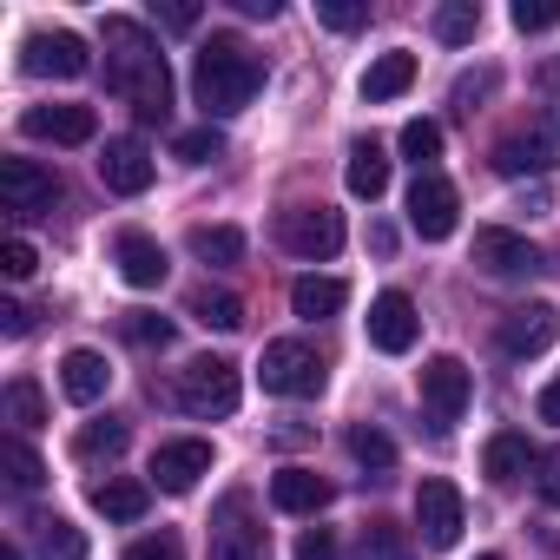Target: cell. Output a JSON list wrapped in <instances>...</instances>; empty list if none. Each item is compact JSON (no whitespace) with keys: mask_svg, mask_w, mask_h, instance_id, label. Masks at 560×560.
<instances>
[{"mask_svg":"<svg viewBox=\"0 0 560 560\" xmlns=\"http://www.w3.org/2000/svg\"><path fill=\"white\" fill-rule=\"evenodd\" d=\"M106 93L132 100L145 126H165L172 113V73H165V54L152 47V34L126 14H106Z\"/></svg>","mask_w":560,"mask_h":560,"instance_id":"6da1fadb","label":"cell"},{"mask_svg":"<svg viewBox=\"0 0 560 560\" xmlns=\"http://www.w3.org/2000/svg\"><path fill=\"white\" fill-rule=\"evenodd\" d=\"M191 93H198V106H205V126H211V119H231V113H244V106L264 93V60H257L237 34H211V40L198 47Z\"/></svg>","mask_w":560,"mask_h":560,"instance_id":"7a4b0ae2","label":"cell"},{"mask_svg":"<svg viewBox=\"0 0 560 560\" xmlns=\"http://www.w3.org/2000/svg\"><path fill=\"white\" fill-rule=\"evenodd\" d=\"M237 396H244V383H237V363H224V357H198V363H185L178 383H172V402H178L185 416H198V422L231 416Z\"/></svg>","mask_w":560,"mask_h":560,"instance_id":"3957f363","label":"cell"},{"mask_svg":"<svg viewBox=\"0 0 560 560\" xmlns=\"http://www.w3.org/2000/svg\"><path fill=\"white\" fill-rule=\"evenodd\" d=\"M257 383H264L270 396H317V389H324V357H317L311 343H298V337L264 343V357H257Z\"/></svg>","mask_w":560,"mask_h":560,"instance_id":"277c9868","label":"cell"},{"mask_svg":"<svg viewBox=\"0 0 560 560\" xmlns=\"http://www.w3.org/2000/svg\"><path fill=\"white\" fill-rule=\"evenodd\" d=\"M277 244L291 257H304V264L337 257L343 250V218L330 205H291V211H277Z\"/></svg>","mask_w":560,"mask_h":560,"instance_id":"5b68a950","label":"cell"},{"mask_svg":"<svg viewBox=\"0 0 560 560\" xmlns=\"http://www.w3.org/2000/svg\"><path fill=\"white\" fill-rule=\"evenodd\" d=\"M553 159H560V126H553L547 113L494 145V172H501V178H547Z\"/></svg>","mask_w":560,"mask_h":560,"instance_id":"8992f818","label":"cell"},{"mask_svg":"<svg viewBox=\"0 0 560 560\" xmlns=\"http://www.w3.org/2000/svg\"><path fill=\"white\" fill-rule=\"evenodd\" d=\"M416 389H422L429 422H435V429H455V422H462V409H468V396H475V376H468V363H462V357H429V363H422V376H416Z\"/></svg>","mask_w":560,"mask_h":560,"instance_id":"52a82bcc","label":"cell"},{"mask_svg":"<svg viewBox=\"0 0 560 560\" xmlns=\"http://www.w3.org/2000/svg\"><path fill=\"white\" fill-rule=\"evenodd\" d=\"M60 198V178L40 159H0V211L14 218H47Z\"/></svg>","mask_w":560,"mask_h":560,"instance_id":"ba28073f","label":"cell"},{"mask_svg":"<svg viewBox=\"0 0 560 560\" xmlns=\"http://www.w3.org/2000/svg\"><path fill=\"white\" fill-rule=\"evenodd\" d=\"M205 560H270V534L250 521L244 494H224V508L211 514V553Z\"/></svg>","mask_w":560,"mask_h":560,"instance_id":"9c48e42d","label":"cell"},{"mask_svg":"<svg viewBox=\"0 0 560 560\" xmlns=\"http://www.w3.org/2000/svg\"><path fill=\"white\" fill-rule=\"evenodd\" d=\"M21 67H27L34 80H80V73L93 67V54H86V40H80V34L54 27V34H27Z\"/></svg>","mask_w":560,"mask_h":560,"instance_id":"30bf717a","label":"cell"},{"mask_svg":"<svg viewBox=\"0 0 560 560\" xmlns=\"http://www.w3.org/2000/svg\"><path fill=\"white\" fill-rule=\"evenodd\" d=\"M409 224H416V237L442 244V237L462 224V198H455V185L435 178V172H422V178L409 185Z\"/></svg>","mask_w":560,"mask_h":560,"instance_id":"8fae6325","label":"cell"},{"mask_svg":"<svg viewBox=\"0 0 560 560\" xmlns=\"http://www.w3.org/2000/svg\"><path fill=\"white\" fill-rule=\"evenodd\" d=\"M462 488L455 481H442V475H429L422 488H416V527H422V540L429 547H455L462 540Z\"/></svg>","mask_w":560,"mask_h":560,"instance_id":"7c38bea8","label":"cell"},{"mask_svg":"<svg viewBox=\"0 0 560 560\" xmlns=\"http://www.w3.org/2000/svg\"><path fill=\"white\" fill-rule=\"evenodd\" d=\"M152 178H159V159L145 152V139H106V152H100V185L106 191L139 198Z\"/></svg>","mask_w":560,"mask_h":560,"instance_id":"4fadbf2b","label":"cell"},{"mask_svg":"<svg viewBox=\"0 0 560 560\" xmlns=\"http://www.w3.org/2000/svg\"><path fill=\"white\" fill-rule=\"evenodd\" d=\"M416 337H422L416 304H409L402 291H383V298L370 304V350H383V357H409Z\"/></svg>","mask_w":560,"mask_h":560,"instance_id":"5bb4252c","label":"cell"},{"mask_svg":"<svg viewBox=\"0 0 560 560\" xmlns=\"http://www.w3.org/2000/svg\"><path fill=\"white\" fill-rule=\"evenodd\" d=\"M475 264H481L488 277H534V270H540V250H534L521 231L481 224V231H475Z\"/></svg>","mask_w":560,"mask_h":560,"instance_id":"9a60e30c","label":"cell"},{"mask_svg":"<svg viewBox=\"0 0 560 560\" xmlns=\"http://www.w3.org/2000/svg\"><path fill=\"white\" fill-rule=\"evenodd\" d=\"M205 475H211V442H198V435H185V442H159V455H152V481H159L165 494H191Z\"/></svg>","mask_w":560,"mask_h":560,"instance_id":"2e32d148","label":"cell"},{"mask_svg":"<svg viewBox=\"0 0 560 560\" xmlns=\"http://www.w3.org/2000/svg\"><path fill=\"white\" fill-rule=\"evenodd\" d=\"M113 264H119V277L132 291H159L165 277H172V257H165V244L159 237H145V231H119V244H113Z\"/></svg>","mask_w":560,"mask_h":560,"instance_id":"e0dca14e","label":"cell"},{"mask_svg":"<svg viewBox=\"0 0 560 560\" xmlns=\"http://www.w3.org/2000/svg\"><path fill=\"white\" fill-rule=\"evenodd\" d=\"M21 132L27 139H54V145H93L100 113L93 106H27L21 113Z\"/></svg>","mask_w":560,"mask_h":560,"instance_id":"ac0fdd59","label":"cell"},{"mask_svg":"<svg viewBox=\"0 0 560 560\" xmlns=\"http://www.w3.org/2000/svg\"><path fill=\"white\" fill-rule=\"evenodd\" d=\"M553 337H560V311H553V304H521V311L501 317V350H508L514 363L540 357Z\"/></svg>","mask_w":560,"mask_h":560,"instance_id":"d6986e66","label":"cell"},{"mask_svg":"<svg viewBox=\"0 0 560 560\" xmlns=\"http://www.w3.org/2000/svg\"><path fill=\"white\" fill-rule=\"evenodd\" d=\"M330 481L317 475V468H277L270 475V501L284 508V514H317V508H330Z\"/></svg>","mask_w":560,"mask_h":560,"instance_id":"ffe728a7","label":"cell"},{"mask_svg":"<svg viewBox=\"0 0 560 560\" xmlns=\"http://www.w3.org/2000/svg\"><path fill=\"white\" fill-rule=\"evenodd\" d=\"M106 383H113V370H106V357L100 350H67L60 357V389H67V402H100L106 396Z\"/></svg>","mask_w":560,"mask_h":560,"instance_id":"44dd1931","label":"cell"},{"mask_svg":"<svg viewBox=\"0 0 560 560\" xmlns=\"http://www.w3.org/2000/svg\"><path fill=\"white\" fill-rule=\"evenodd\" d=\"M409 86H416V54H402V47H396V54H376L370 73H363V100H370V106L402 100Z\"/></svg>","mask_w":560,"mask_h":560,"instance_id":"7402d4cb","label":"cell"},{"mask_svg":"<svg viewBox=\"0 0 560 560\" xmlns=\"http://www.w3.org/2000/svg\"><path fill=\"white\" fill-rule=\"evenodd\" d=\"M534 468V448H527V435L521 429H501L488 448H481V475L494 481V488H508V481H521Z\"/></svg>","mask_w":560,"mask_h":560,"instance_id":"603a6c76","label":"cell"},{"mask_svg":"<svg viewBox=\"0 0 560 560\" xmlns=\"http://www.w3.org/2000/svg\"><path fill=\"white\" fill-rule=\"evenodd\" d=\"M343 304H350V284H343V277H298V284H291V311H298L304 324L337 317Z\"/></svg>","mask_w":560,"mask_h":560,"instance_id":"cb8c5ba5","label":"cell"},{"mask_svg":"<svg viewBox=\"0 0 560 560\" xmlns=\"http://www.w3.org/2000/svg\"><path fill=\"white\" fill-rule=\"evenodd\" d=\"M343 185H350V198H370V205L389 191V159H383L376 139H357V145H350V172H343Z\"/></svg>","mask_w":560,"mask_h":560,"instance_id":"d4e9b609","label":"cell"},{"mask_svg":"<svg viewBox=\"0 0 560 560\" xmlns=\"http://www.w3.org/2000/svg\"><path fill=\"white\" fill-rule=\"evenodd\" d=\"M93 508L106 521H139L152 508V488L145 481H126V475H106V481H93Z\"/></svg>","mask_w":560,"mask_h":560,"instance_id":"484cf974","label":"cell"},{"mask_svg":"<svg viewBox=\"0 0 560 560\" xmlns=\"http://www.w3.org/2000/svg\"><path fill=\"white\" fill-rule=\"evenodd\" d=\"M191 257L211 264V270H231V264H244V231L237 224H198L191 231Z\"/></svg>","mask_w":560,"mask_h":560,"instance_id":"4316f807","label":"cell"},{"mask_svg":"<svg viewBox=\"0 0 560 560\" xmlns=\"http://www.w3.org/2000/svg\"><path fill=\"white\" fill-rule=\"evenodd\" d=\"M357 560H416V547L396 521H370L363 540H357Z\"/></svg>","mask_w":560,"mask_h":560,"instance_id":"83f0119b","label":"cell"},{"mask_svg":"<svg viewBox=\"0 0 560 560\" xmlns=\"http://www.w3.org/2000/svg\"><path fill=\"white\" fill-rule=\"evenodd\" d=\"M481 34V8L475 0H448V8H435V40L442 47H468Z\"/></svg>","mask_w":560,"mask_h":560,"instance_id":"f1b7e54d","label":"cell"},{"mask_svg":"<svg viewBox=\"0 0 560 560\" xmlns=\"http://www.w3.org/2000/svg\"><path fill=\"white\" fill-rule=\"evenodd\" d=\"M191 317H198L205 330H237V324H244V298H231V291H211V284H205V291L191 298Z\"/></svg>","mask_w":560,"mask_h":560,"instance_id":"f546056e","label":"cell"},{"mask_svg":"<svg viewBox=\"0 0 560 560\" xmlns=\"http://www.w3.org/2000/svg\"><path fill=\"white\" fill-rule=\"evenodd\" d=\"M126 442H132V435H126V422H113V416H106V422H86V429L73 435V448H80L86 462H113V455H126Z\"/></svg>","mask_w":560,"mask_h":560,"instance_id":"4dcf8cb0","label":"cell"},{"mask_svg":"<svg viewBox=\"0 0 560 560\" xmlns=\"http://www.w3.org/2000/svg\"><path fill=\"white\" fill-rule=\"evenodd\" d=\"M34 527H40V560H86V534H80L73 521L47 514V521H34Z\"/></svg>","mask_w":560,"mask_h":560,"instance_id":"1f68e13d","label":"cell"},{"mask_svg":"<svg viewBox=\"0 0 560 560\" xmlns=\"http://www.w3.org/2000/svg\"><path fill=\"white\" fill-rule=\"evenodd\" d=\"M402 159H409L416 178H422V172L442 159V126H435V119H409V126H402Z\"/></svg>","mask_w":560,"mask_h":560,"instance_id":"d6a6232c","label":"cell"},{"mask_svg":"<svg viewBox=\"0 0 560 560\" xmlns=\"http://www.w3.org/2000/svg\"><path fill=\"white\" fill-rule=\"evenodd\" d=\"M8 422H14V429H40V422H47V396H40L34 376H14V383H8Z\"/></svg>","mask_w":560,"mask_h":560,"instance_id":"836d02e7","label":"cell"},{"mask_svg":"<svg viewBox=\"0 0 560 560\" xmlns=\"http://www.w3.org/2000/svg\"><path fill=\"white\" fill-rule=\"evenodd\" d=\"M119 337L139 343V350H165V343H172V317H159V311H126V317H119Z\"/></svg>","mask_w":560,"mask_h":560,"instance_id":"e575fe53","label":"cell"},{"mask_svg":"<svg viewBox=\"0 0 560 560\" xmlns=\"http://www.w3.org/2000/svg\"><path fill=\"white\" fill-rule=\"evenodd\" d=\"M350 455H357L363 468H376V475H383V468H396V442H389L376 422H357V429H350Z\"/></svg>","mask_w":560,"mask_h":560,"instance_id":"d590c367","label":"cell"},{"mask_svg":"<svg viewBox=\"0 0 560 560\" xmlns=\"http://www.w3.org/2000/svg\"><path fill=\"white\" fill-rule=\"evenodd\" d=\"M0 468H8V481H14V488H21V494H27V488H40V481H47V462H40V455H34V448H27V442H21V435H14V442H8V448H0Z\"/></svg>","mask_w":560,"mask_h":560,"instance_id":"8d00e7d4","label":"cell"},{"mask_svg":"<svg viewBox=\"0 0 560 560\" xmlns=\"http://www.w3.org/2000/svg\"><path fill=\"white\" fill-rule=\"evenodd\" d=\"M172 152H178L185 165H211V159H224V132H218V126H198V132H178V139H172Z\"/></svg>","mask_w":560,"mask_h":560,"instance_id":"74e56055","label":"cell"},{"mask_svg":"<svg viewBox=\"0 0 560 560\" xmlns=\"http://www.w3.org/2000/svg\"><path fill=\"white\" fill-rule=\"evenodd\" d=\"M521 34H547V27H560V0H514V14H508Z\"/></svg>","mask_w":560,"mask_h":560,"instance_id":"f35d334b","label":"cell"},{"mask_svg":"<svg viewBox=\"0 0 560 560\" xmlns=\"http://www.w3.org/2000/svg\"><path fill=\"white\" fill-rule=\"evenodd\" d=\"M317 21H324L330 34H357V27L370 21V8H350V0H317Z\"/></svg>","mask_w":560,"mask_h":560,"instance_id":"ab89813d","label":"cell"},{"mask_svg":"<svg viewBox=\"0 0 560 560\" xmlns=\"http://www.w3.org/2000/svg\"><path fill=\"white\" fill-rule=\"evenodd\" d=\"M0 270H8L14 284H21V277H34V270H40L34 244H27V237H8V244H0Z\"/></svg>","mask_w":560,"mask_h":560,"instance_id":"60d3db41","label":"cell"},{"mask_svg":"<svg viewBox=\"0 0 560 560\" xmlns=\"http://www.w3.org/2000/svg\"><path fill=\"white\" fill-rule=\"evenodd\" d=\"M126 560H185V547H178V534H145L126 547Z\"/></svg>","mask_w":560,"mask_h":560,"instance_id":"b9f144b4","label":"cell"},{"mask_svg":"<svg viewBox=\"0 0 560 560\" xmlns=\"http://www.w3.org/2000/svg\"><path fill=\"white\" fill-rule=\"evenodd\" d=\"M534 468H540V475H534V494H540L547 508H560V448H553V455H540Z\"/></svg>","mask_w":560,"mask_h":560,"instance_id":"7bdbcfd3","label":"cell"},{"mask_svg":"<svg viewBox=\"0 0 560 560\" xmlns=\"http://www.w3.org/2000/svg\"><path fill=\"white\" fill-rule=\"evenodd\" d=\"M152 21L172 27V34H191L198 27V8H191V0H165V8H152Z\"/></svg>","mask_w":560,"mask_h":560,"instance_id":"ee69618b","label":"cell"},{"mask_svg":"<svg viewBox=\"0 0 560 560\" xmlns=\"http://www.w3.org/2000/svg\"><path fill=\"white\" fill-rule=\"evenodd\" d=\"M298 560H337V534H330V527H311V534L298 540Z\"/></svg>","mask_w":560,"mask_h":560,"instance_id":"f6af8a7d","label":"cell"},{"mask_svg":"<svg viewBox=\"0 0 560 560\" xmlns=\"http://www.w3.org/2000/svg\"><path fill=\"white\" fill-rule=\"evenodd\" d=\"M488 93H494V73H475V80H462V86H455V106H462V113H475V100H488Z\"/></svg>","mask_w":560,"mask_h":560,"instance_id":"bcb514c9","label":"cell"},{"mask_svg":"<svg viewBox=\"0 0 560 560\" xmlns=\"http://www.w3.org/2000/svg\"><path fill=\"white\" fill-rule=\"evenodd\" d=\"M27 324H34V317H27V311H21L14 298L0 304V337H14V343H21V337H27Z\"/></svg>","mask_w":560,"mask_h":560,"instance_id":"7dc6e473","label":"cell"},{"mask_svg":"<svg viewBox=\"0 0 560 560\" xmlns=\"http://www.w3.org/2000/svg\"><path fill=\"white\" fill-rule=\"evenodd\" d=\"M534 409H540V422H553V429H560V376L540 389V402H534Z\"/></svg>","mask_w":560,"mask_h":560,"instance_id":"c3c4849f","label":"cell"},{"mask_svg":"<svg viewBox=\"0 0 560 560\" xmlns=\"http://www.w3.org/2000/svg\"><path fill=\"white\" fill-rule=\"evenodd\" d=\"M237 14H250V21H277V0H237Z\"/></svg>","mask_w":560,"mask_h":560,"instance_id":"681fc988","label":"cell"},{"mask_svg":"<svg viewBox=\"0 0 560 560\" xmlns=\"http://www.w3.org/2000/svg\"><path fill=\"white\" fill-rule=\"evenodd\" d=\"M370 250H376V257H389V250H396V231H383V224H376V231H370Z\"/></svg>","mask_w":560,"mask_h":560,"instance_id":"f907efd6","label":"cell"},{"mask_svg":"<svg viewBox=\"0 0 560 560\" xmlns=\"http://www.w3.org/2000/svg\"><path fill=\"white\" fill-rule=\"evenodd\" d=\"M0 560H21V547H0Z\"/></svg>","mask_w":560,"mask_h":560,"instance_id":"816d5d0a","label":"cell"},{"mask_svg":"<svg viewBox=\"0 0 560 560\" xmlns=\"http://www.w3.org/2000/svg\"><path fill=\"white\" fill-rule=\"evenodd\" d=\"M481 560H501V553H481Z\"/></svg>","mask_w":560,"mask_h":560,"instance_id":"f5cc1de1","label":"cell"}]
</instances>
